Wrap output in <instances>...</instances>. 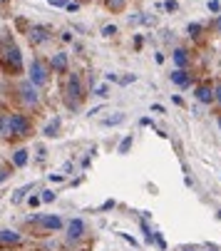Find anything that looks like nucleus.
Instances as JSON below:
<instances>
[{
    "label": "nucleus",
    "instance_id": "f257e3e1",
    "mask_svg": "<svg viewBox=\"0 0 221 251\" xmlns=\"http://www.w3.org/2000/svg\"><path fill=\"white\" fill-rule=\"evenodd\" d=\"M0 60H3L5 73H20L23 70V52L13 40H3V48H0Z\"/></svg>",
    "mask_w": 221,
    "mask_h": 251
},
{
    "label": "nucleus",
    "instance_id": "f03ea898",
    "mask_svg": "<svg viewBox=\"0 0 221 251\" xmlns=\"http://www.w3.org/2000/svg\"><path fill=\"white\" fill-rule=\"evenodd\" d=\"M65 97H67V107H70V110H80V102L85 100V90H82V80H80V75L72 73V75L67 77Z\"/></svg>",
    "mask_w": 221,
    "mask_h": 251
},
{
    "label": "nucleus",
    "instance_id": "7ed1b4c3",
    "mask_svg": "<svg viewBox=\"0 0 221 251\" xmlns=\"http://www.w3.org/2000/svg\"><path fill=\"white\" fill-rule=\"evenodd\" d=\"M48 75H50V67L43 60H32V65H30V82L43 87L48 82Z\"/></svg>",
    "mask_w": 221,
    "mask_h": 251
},
{
    "label": "nucleus",
    "instance_id": "20e7f679",
    "mask_svg": "<svg viewBox=\"0 0 221 251\" xmlns=\"http://www.w3.org/2000/svg\"><path fill=\"white\" fill-rule=\"evenodd\" d=\"M30 120L25 115H10V134L13 137H27L30 134Z\"/></svg>",
    "mask_w": 221,
    "mask_h": 251
},
{
    "label": "nucleus",
    "instance_id": "39448f33",
    "mask_svg": "<svg viewBox=\"0 0 221 251\" xmlns=\"http://www.w3.org/2000/svg\"><path fill=\"white\" fill-rule=\"evenodd\" d=\"M18 92L23 95V102H25V104H38V102H40V95H38V85H32L30 80H27V82H20Z\"/></svg>",
    "mask_w": 221,
    "mask_h": 251
},
{
    "label": "nucleus",
    "instance_id": "423d86ee",
    "mask_svg": "<svg viewBox=\"0 0 221 251\" xmlns=\"http://www.w3.org/2000/svg\"><path fill=\"white\" fill-rule=\"evenodd\" d=\"M27 38H30V43H32V45H43V43H48V40H50V30H48L45 25H35V27H30Z\"/></svg>",
    "mask_w": 221,
    "mask_h": 251
},
{
    "label": "nucleus",
    "instance_id": "0eeeda50",
    "mask_svg": "<svg viewBox=\"0 0 221 251\" xmlns=\"http://www.w3.org/2000/svg\"><path fill=\"white\" fill-rule=\"evenodd\" d=\"M85 236V222L82 219H72L70 224H67V239L70 241H77V239H82Z\"/></svg>",
    "mask_w": 221,
    "mask_h": 251
},
{
    "label": "nucleus",
    "instance_id": "6e6552de",
    "mask_svg": "<svg viewBox=\"0 0 221 251\" xmlns=\"http://www.w3.org/2000/svg\"><path fill=\"white\" fill-rule=\"evenodd\" d=\"M32 219H35V222H40L43 229H48V231H57V229L62 226V219H60V217H40V214H35Z\"/></svg>",
    "mask_w": 221,
    "mask_h": 251
},
{
    "label": "nucleus",
    "instance_id": "1a4fd4ad",
    "mask_svg": "<svg viewBox=\"0 0 221 251\" xmlns=\"http://www.w3.org/2000/svg\"><path fill=\"white\" fill-rule=\"evenodd\" d=\"M169 77H172V82L179 85V87H189V85H192V75L187 73V70H179V67H176Z\"/></svg>",
    "mask_w": 221,
    "mask_h": 251
},
{
    "label": "nucleus",
    "instance_id": "9d476101",
    "mask_svg": "<svg viewBox=\"0 0 221 251\" xmlns=\"http://www.w3.org/2000/svg\"><path fill=\"white\" fill-rule=\"evenodd\" d=\"M50 70H52V73H65V70H67V55L65 52L52 55L50 57Z\"/></svg>",
    "mask_w": 221,
    "mask_h": 251
},
{
    "label": "nucleus",
    "instance_id": "9b49d317",
    "mask_svg": "<svg viewBox=\"0 0 221 251\" xmlns=\"http://www.w3.org/2000/svg\"><path fill=\"white\" fill-rule=\"evenodd\" d=\"M194 95H196V100L204 102V104H211V102H214V90H211V85H199Z\"/></svg>",
    "mask_w": 221,
    "mask_h": 251
},
{
    "label": "nucleus",
    "instance_id": "f8f14e48",
    "mask_svg": "<svg viewBox=\"0 0 221 251\" xmlns=\"http://www.w3.org/2000/svg\"><path fill=\"white\" fill-rule=\"evenodd\" d=\"M0 244L3 246H15V244H20V234L18 231H0Z\"/></svg>",
    "mask_w": 221,
    "mask_h": 251
},
{
    "label": "nucleus",
    "instance_id": "ddd939ff",
    "mask_svg": "<svg viewBox=\"0 0 221 251\" xmlns=\"http://www.w3.org/2000/svg\"><path fill=\"white\" fill-rule=\"evenodd\" d=\"M174 62H176L179 70H184V67L189 65V52L184 50V48H176V50H174Z\"/></svg>",
    "mask_w": 221,
    "mask_h": 251
},
{
    "label": "nucleus",
    "instance_id": "4468645a",
    "mask_svg": "<svg viewBox=\"0 0 221 251\" xmlns=\"http://www.w3.org/2000/svg\"><path fill=\"white\" fill-rule=\"evenodd\" d=\"M60 125H62V120L55 117V120L45 127V137H60Z\"/></svg>",
    "mask_w": 221,
    "mask_h": 251
},
{
    "label": "nucleus",
    "instance_id": "2eb2a0df",
    "mask_svg": "<svg viewBox=\"0 0 221 251\" xmlns=\"http://www.w3.org/2000/svg\"><path fill=\"white\" fill-rule=\"evenodd\" d=\"M104 5L112 10V13H122L127 8V0H104Z\"/></svg>",
    "mask_w": 221,
    "mask_h": 251
},
{
    "label": "nucleus",
    "instance_id": "dca6fc26",
    "mask_svg": "<svg viewBox=\"0 0 221 251\" xmlns=\"http://www.w3.org/2000/svg\"><path fill=\"white\" fill-rule=\"evenodd\" d=\"M0 137H10V115H0Z\"/></svg>",
    "mask_w": 221,
    "mask_h": 251
},
{
    "label": "nucleus",
    "instance_id": "f3484780",
    "mask_svg": "<svg viewBox=\"0 0 221 251\" xmlns=\"http://www.w3.org/2000/svg\"><path fill=\"white\" fill-rule=\"evenodd\" d=\"M13 164H15V167H25V164H27V150H18V152L13 154Z\"/></svg>",
    "mask_w": 221,
    "mask_h": 251
},
{
    "label": "nucleus",
    "instance_id": "a211bd4d",
    "mask_svg": "<svg viewBox=\"0 0 221 251\" xmlns=\"http://www.w3.org/2000/svg\"><path fill=\"white\" fill-rule=\"evenodd\" d=\"M132 142H134V139H132V134H127V137L122 139V145H120V150H117V154H127V152L132 150Z\"/></svg>",
    "mask_w": 221,
    "mask_h": 251
},
{
    "label": "nucleus",
    "instance_id": "6ab92c4d",
    "mask_svg": "<svg viewBox=\"0 0 221 251\" xmlns=\"http://www.w3.org/2000/svg\"><path fill=\"white\" fill-rule=\"evenodd\" d=\"M30 189H32V184H27V187H23V189L13 192V204H20V201H23V197H25V192H30Z\"/></svg>",
    "mask_w": 221,
    "mask_h": 251
},
{
    "label": "nucleus",
    "instance_id": "aec40b11",
    "mask_svg": "<svg viewBox=\"0 0 221 251\" xmlns=\"http://www.w3.org/2000/svg\"><path fill=\"white\" fill-rule=\"evenodd\" d=\"M122 122H124V115H115V117H107V120H104L107 127H109V125H122Z\"/></svg>",
    "mask_w": 221,
    "mask_h": 251
},
{
    "label": "nucleus",
    "instance_id": "412c9836",
    "mask_svg": "<svg viewBox=\"0 0 221 251\" xmlns=\"http://www.w3.org/2000/svg\"><path fill=\"white\" fill-rule=\"evenodd\" d=\"M187 32H189V35H194V38H196V35L201 32V25H199V23H189V27H187Z\"/></svg>",
    "mask_w": 221,
    "mask_h": 251
},
{
    "label": "nucleus",
    "instance_id": "4be33fe9",
    "mask_svg": "<svg viewBox=\"0 0 221 251\" xmlns=\"http://www.w3.org/2000/svg\"><path fill=\"white\" fill-rule=\"evenodd\" d=\"M40 199H43V201H45V204H50V201H55V192H52V189H45V192H43V197H40Z\"/></svg>",
    "mask_w": 221,
    "mask_h": 251
},
{
    "label": "nucleus",
    "instance_id": "5701e85b",
    "mask_svg": "<svg viewBox=\"0 0 221 251\" xmlns=\"http://www.w3.org/2000/svg\"><path fill=\"white\" fill-rule=\"evenodd\" d=\"M115 32H117V27H115V25H107V27L102 30V35H104V38H112Z\"/></svg>",
    "mask_w": 221,
    "mask_h": 251
},
{
    "label": "nucleus",
    "instance_id": "b1692460",
    "mask_svg": "<svg viewBox=\"0 0 221 251\" xmlns=\"http://www.w3.org/2000/svg\"><path fill=\"white\" fill-rule=\"evenodd\" d=\"M164 8H167L169 13H174V10H176L179 5H176V0H167V3H164Z\"/></svg>",
    "mask_w": 221,
    "mask_h": 251
},
{
    "label": "nucleus",
    "instance_id": "393cba45",
    "mask_svg": "<svg viewBox=\"0 0 221 251\" xmlns=\"http://www.w3.org/2000/svg\"><path fill=\"white\" fill-rule=\"evenodd\" d=\"M50 5H55V8H65L67 5V0H48Z\"/></svg>",
    "mask_w": 221,
    "mask_h": 251
},
{
    "label": "nucleus",
    "instance_id": "a878e982",
    "mask_svg": "<svg viewBox=\"0 0 221 251\" xmlns=\"http://www.w3.org/2000/svg\"><path fill=\"white\" fill-rule=\"evenodd\" d=\"M209 10L211 13H219V0H209Z\"/></svg>",
    "mask_w": 221,
    "mask_h": 251
},
{
    "label": "nucleus",
    "instance_id": "bb28decb",
    "mask_svg": "<svg viewBox=\"0 0 221 251\" xmlns=\"http://www.w3.org/2000/svg\"><path fill=\"white\" fill-rule=\"evenodd\" d=\"M95 92H97V97H107V87H104V85H99Z\"/></svg>",
    "mask_w": 221,
    "mask_h": 251
},
{
    "label": "nucleus",
    "instance_id": "cd10ccee",
    "mask_svg": "<svg viewBox=\"0 0 221 251\" xmlns=\"http://www.w3.org/2000/svg\"><path fill=\"white\" fill-rule=\"evenodd\" d=\"M65 8H67L70 13H77V10H80V5H77V3H67Z\"/></svg>",
    "mask_w": 221,
    "mask_h": 251
},
{
    "label": "nucleus",
    "instance_id": "c85d7f7f",
    "mask_svg": "<svg viewBox=\"0 0 221 251\" xmlns=\"http://www.w3.org/2000/svg\"><path fill=\"white\" fill-rule=\"evenodd\" d=\"M214 100H216V102H219V104H221V85H219V87H216V90H214Z\"/></svg>",
    "mask_w": 221,
    "mask_h": 251
},
{
    "label": "nucleus",
    "instance_id": "c756f323",
    "mask_svg": "<svg viewBox=\"0 0 221 251\" xmlns=\"http://www.w3.org/2000/svg\"><path fill=\"white\" fill-rule=\"evenodd\" d=\"M112 206H115V199H109V201H104V204H102V211H107V209H112Z\"/></svg>",
    "mask_w": 221,
    "mask_h": 251
},
{
    "label": "nucleus",
    "instance_id": "7c9ffc66",
    "mask_svg": "<svg viewBox=\"0 0 221 251\" xmlns=\"http://www.w3.org/2000/svg\"><path fill=\"white\" fill-rule=\"evenodd\" d=\"M5 179H8V169L3 167V169H0V182H5Z\"/></svg>",
    "mask_w": 221,
    "mask_h": 251
},
{
    "label": "nucleus",
    "instance_id": "2f4dec72",
    "mask_svg": "<svg viewBox=\"0 0 221 251\" xmlns=\"http://www.w3.org/2000/svg\"><path fill=\"white\" fill-rule=\"evenodd\" d=\"M120 236H122V239H127V241H129V244H132V246H137V241H134V239H132V236H129V234H120Z\"/></svg>",
    "mask_w": 221,
    "mask_h": 251
},
{
    "label": "nucleus",
    "instance_id": "473e14b6",
    "mask_svg": "<svg viewBox=\"0 0 221 251\" xmlns=\"http://www.w3.org/2000/svg\"><path fill=\"white\" fill-rule=\"evenodd\" d=\"M50 179H52V182H62L65 176H62V174H50Z\"/></svg>",
    "mask_w": 221,
    "mask_h": 251
},
{
    "label": "nucleus",
    "instance_id": "72a5a7b5",
    "mask_svg": "<svg viewBox=\"0 0 221 251\" xmlns=\"http://www.w3.org/2000/svg\"><path fill=\"white\" fill-rule=\"evenodd\" d=\"M43 199H38V197H30V206H38Z\"/></svg>",
    "mask_w": 221,
    "mask_h": 251
},
{
    "label": "nucleus",
    "instance_id": "f704fd0d",
    "mask_svg": "<svg viewBox=\"0 0 221 251\" xmlns=\"http://www.w3.org/2000/svg\"><path fill=\"white\" fill-rule=\"evenodd\" d=\"M214 27H216V32H221V15H219V20L214 23Z\"/></svg>",
    "mask_w": 221,
    "mask_h": 251
},
{
    "label": "nucleus",
    "instance_id": "c9c22d12",
    "mask_svg": "<svg viewBox=\"0 0 221 251\" xmlns=\"http://www.w3.org/2000/svg\"><path fill=\"white\" fill-rule=\"evenodd\" d=\"M181 251H194V249H189V246H184V249H181Z\"/></svg>",
    "mask_w": 221,
    "mask_h": 251
},
{
    "label": "nucleus",
    "instance_id": "e433bc0d",
    "mask_svg": "<svg viewBox=\"0 0 221 251\" xmlns=\"http://www.w3.org/2000/svg\"><path fill=\"white\" fill-rule=\"evenodd\" d=\"M209 251H219V249H216V246H211V249H209Z\"/></svg>",
    "mask_w": 221,
    "mask_h": 251
},
{
    "label": "nucleus",
    "instance_id": "4c0bfd02",
    "mask_svg": "<svg viewBox=\"0 0 221 251\" xmlns=\"http://www.w3.org/2000/svg\"><path fill=\"white\" fill-rule=\"evenodd\" d=\"M219 129H221V117H219Z\"/></svg>",
    "mask_w": 221,
    "mask_h": 251
},
{
    "label": "nucleus",
    "instance_id": "58836bf2",
    "mask_svg": "<svg viewBox=\"0 0 221 251\" xmlns=\"http://www.w3.org/2000/svg\"><path fill=\"white\" fill-rule=\"evenodd\" d=\"M219 219H221V211H219Z\"/></svg>",
    "mask_w": 221,
    "mask_h": 251
}]
</instances>
